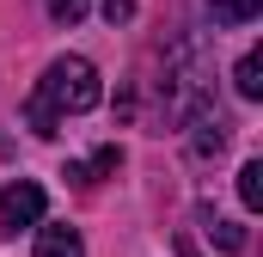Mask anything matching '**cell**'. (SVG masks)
Instances as JSON below:
<instances>
[{"mask_svg": "<svg viewBox=\"0 0 263 257\" xmlns=\"http://www.w3.org/2000/svg\"><path fill=\"white\" fill-rule=\"evenodd\" d=\"M98 98H104L98 67L86 62V56H55V62L43 67V80H37V92H31V104H25V117H31L37 135H62V117L92 111Z\"/></svg>", "mask_w": 263, "mask_h": 257, "instance_id": "1", "label": "cell"}, {"mask_svg": "<svg viewBox=\"0 0 263 257\" xmlns=\"http://www.w3.org/2000/svg\"><path fill=\"white\" fill-rule=\"evenodd\" d=\"M43 208H49V196H43V184H31V178H12V184L0 190V233H18V227H37V221H43Z\"/></svg>", "mask_w": 263, "mask_h": 257, "instance_id": "2", "label": "cell"}, {"mask_svg": "<svg viewBox=\"0 0 263 257\" xmlns=\"http://www.w3.org/2000/svg\"><path fill=\"white\" fill-rule=\"evenodd\" d=\"M37 257H86L73 227H37Z\"/></svg>", "mask_w": 263, "mask_h": 257, "instance_id": "3", "label": "cell"}, {"mask_svg": "<svg viewBox=\"0 0 263 257\" xmlns=\"http://www.w3.org/2000/svg\"><path fill=\"white\" fill-rule=\"evenodd\" d=\"M233 86H239V98H263V56H257V49H245V56H239Z\"/></svg>", "mask_w": 263, "mask_h": 257, "instance_id": "4", "label": "cell"}, {"mask_svg": "<svg viewBox=\"0 0 263 257\" xmlns=\"http://www.w3.org/2000/svg\"><path fill=\"white\" fill-rule=\"evenodd\" d=\"M263 0H208V19L214 25H251Z\"/></svg>", "mask_w": 263, "mask_h": 257, "instance_id": "5", "label": "cell"}, {"mask_svg": "<svg viewBox=\"0 0 263 257\" xmlns=\"http://www.w3.org/2000/svg\"><path fill=\"white\" fill-rule=\"evenodd\" d=\"M239 202H245V208H263V166L257 159L239 166Z\"/></svg>", "mask_w": 263, "mask_h": 257, "instance_id": "6", "label": "cell"}, {"mask_svg": "<svg viewBox=\"0 0 263 257\" xmlns=\"http://www.w3.org/2000/svg\"><path fill=\"white\" fill-rule=\"evenodd\" d=\"M43 6H49V19H55V25H80L92 0H43Z\"/></svg>", "mask_w": 263, "mask_h": 257, "instance_id": "7", "label": "cell"}, {"mask_svg": "<svg viewBox=\"0 0 263 257\" xmlns=\"http://www.w3.org/2000/svg\"><path fill=\"white\" fill-rule=\"evenodd\" d=\"M214 239H220V251H245V227H233V221H214Z\"/></svg>", "mask_w": 263, "mask_h": 257, "instance_id": "8", "label": "cell"}, {"mask_svg": "<svg viewBox=\"0 0 263 257\" xmlns=\"http://www.w3.org/2000/svg\"><path fill=\"white\" fill-rule=\"evenodd\" d=\"M104 19H110V25H129V19H135V0H104Z\"/></svg>", "mask_w": 263, "mask_h": 257, "instance_id": "9", "label": "cell"}, {"mask_svg": "<svg viewBox=\"0 0 263 257\" xmlns=\"http://www.w3.org/2000/svg\"><path fill=\"white\" fill-rule=\"evenodd\" d=\"M178 257H202V251H196V245H190V239H178Z\"/></svg>", "mask_w": 263, "mask_h": 257, "instance_id": "10", "label": "cell"}]
</instances>
